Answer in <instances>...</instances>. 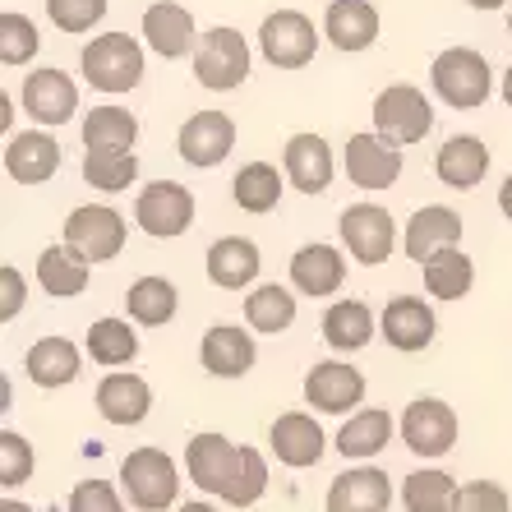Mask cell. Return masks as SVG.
<instances>
[{
  "instance_id": "obj_1",
  "label": "cell",
  "mask_w": 512,
  "mask_h": 512,
  "mask_svg": "<svg viewBox=\"0 0 512 512\" xmlns=\"http://www.w3.org/2000/svg\"><path fill=\"white\" fill-rule=\"evenodd\" d=\"M185 471L203 494H217L231 508H250L268 489V462L259 448H236L227 434H194L185 448Z\"/></svg>"
},
{
  "instance_id": "obj_2",
  "label": "cell",
  "mask_w": 512,
  "mask_h": 512,
  "mask_svg": "<svg viewBox=\"0 0 512 512\" xmlns=\"http://www.w3.org/2000/svg\"><path fill=\"white\" fill-rule=\"evenodd\" d=\"M429 79H434V93L457 111H476L485 107V97L494 93V74H489V60L471 47H448L434 56L429 65Z\"/></svg>"
},
{
  "instance_id": "obj_3",
  "label": "cell",
  "mask_w": 512,
  "mask_h": 512,
  "mask_svg": "<svg viewBox=\"0 0 512 512\" xmlns=\"http://www.w3.org/2000/svg\"><path fill=\"white\" fill-rule=\"evenodd\" d=\"M120 485H125V494H130V503L139 512H167L180 494L176 462L162 448H134L120 462Z\"/></svg>"
},
{
  "instance_id": "obj_4",
  "label": "cell",
  "mask_w": 512,
  "mask_h": 512,
  "mask_svg": "<svg viewBox=\"0 0 512 512\" xmlns=\"http://www.w3.org/2000/svg\"><path fill=\"white\" fill-rule=\"evenodd\" d=\"M79 65H84L88 84L102 88V93H130L143 79V47L125 33H107L88 42Z\"/></svg>"
},
{
  "instance_id": "obj_5",
  "label": "cell",
  "mask_w": 512,
  "mask_h": 512,
  "mask_svg": "<svg viewBox=\"0 0 512 512\" xmlns=\"http://www.w3.org/2000/svg\"><path fill=\"white\" fill-rule=\"evenodd\" d=\"M194 79L213 93H231L250 79V47L236 28H208L194 47Z\"/></svg>"
},
{
  "instance_id": "obj_6",
  "label": "cell",
  "mask_w": 512,
  "mask_h": 512,
  "mask_svg": "<svg viewBox=\"0 0 512 512\" xmlns=\"http://www.w3.org/2000/svg\"><path fill=\"white\" fill-rule=\"evenodd\" d=\"M429 130H434V107L420 88L393 84L374 97V134H383L388 143L406 148V143H420Z\"/></svg>"
},
{
  "instance_id": "obj_7",
  "label": "cell",
  "mask_w": 512,
  "mask_h": 512,
  "mask_svg": "<svg viewBox=\"0 0 512 512\" xmlns=\"http://www.w3.org/2000/svg\"><path fill=\"white\" fill-rule=\"evenodd\" d=\"M125 236H130V231H125V217H120L116 208H107V203H84V208H74V213L65 217V245H74L88 263L116 259V254L125 250Z\"/></svg>"
},
{
  "instance_id": "obj_8",
  "label": "cell",
  "mask_w": 512,
  "mask_h": 512,
  "mask_svg": "<svg viewBox=\"0 0 512 512\" xmlns=\"http://www.w3.org/2000/svg\"><path fill=\"white\" fill-rule=\"evenodd\" d=\"M134 222L153 240L185 236L194 222V194L176 180H153V185H143L139 203H134Z\"/></svg>"
},
{
  "instance_id": "obj_9",
  "label": "cell",
  "mask_w": 512,
  "mask_h": 512,
  "mask_svg": "<svg viewBox=\"0 0 512 512\" xmlns=\"http://www.w3.org/2000/svg\"><path fill=\"white\" fill-rule=\"evenodd\" d=\"M259 47H263L268 65H277V70H300V65H310L314 51H319V33H314V24L300 10H277L263 19Z\"/></svg>"
},
{
  "instance_id": "obj_10",
  "label": "cell",
  "mask_w": 512,
  "mask_h": 512,
  "mask_svg": "<svg viewBox=\"0 0 512 512\" xmlns=\"http://www.w3.org/2000/svg\"><path fill=\"white\" fill-rule=\"evenodd\" d=\"M402 443L416 457H443L453 453L457 443V411L439 397H416V402L402 411Z\"/></svg>"
},
{
  "instance_id": "obj_11",
  "label": "cell",
  "mask_w": 512,
  "mask_h": 512,
  "mask_svg": "<svg viewBox=\"0 0 512 512\" xmlns=\"http://www.w3.org/2000/svg\"><path fill=\"white\" fill-rule=\"evenodd\" d=\"M337 227H342V245L351 250L356 263L374 268V263L393 259L397 227H393V217H388V208H379V203H351Z\"/></svg>"
},
{
  "instance_id": "obj_12",
  "label": "cell",
  "mask_w": 512,
  "mask_h": 512,
  "mask_svg": "<svg viewBox=\"0 0 512 512\" xmlns=\"http://www.w3.org/2000/svg\"><path fill=\"white\" fill-rule=\"evenodd\" d=\"M346 176L360 190H388L402 176V148L383 134H351L346 139Z\"/></svg>"
},
{
  "instance_id": "obj_13",
  "label": "cell",
  "mask_w": 512,
  "mask_h": 512,
  "mask_svg": "<svg viewBox=\"0 0 512 512\" xmlns=\"http://www.w3.org/2000/svg\"><path fill=\"white\" fill-rule=\"evenodd\" d=\"M305 402L323 416H346L351 406L365 402V374L351 370L346 360H319L305 374Z\"/></svg>"
},
{
  "instance_id": "obj_14",
  "label": "cell",
  "mask_w": 512,
  "mask_h": 512,
  "mask_svg": "<svg viewBox=\"0 0 512 512\" xmlns=\"http://www.w3.org/2000/svg\"><path fill=\"white\" fill-rule=\"evenodd\" d=\"M176 148L190 167H217L236 148V120L227 111H199V116H190L180 125Z\"/></svg>"
},
{
  "instance_id": "obj_15",
  "label": "cell",
  "mask_w": 512,
  "mask_h": 512,
  "mask_svg": "<svg viewBox=\"0 0 512 512\" xmlns=\"http://www.w3.org/2000/svg\"><path fill=\"white\" fill-rule=\"evenodd\" d=\"M379 333L388 337L393 351H406V356H411V351H425V346L434 342L439 319H434V310H429L420 296H393L379 314Z\"/></svg>"
},
{
  "instance_id": "obj_16",
  "label": "cell",
  "mask_w": 512,
  "mask_h": 512,
  "mask_svg": "<svg viewBox=\"0 0 512 512\" xmlns=\"http://www.w3.org/2000/svg\"><path fill=\"white\" fill-rule=\"evenodd\" d=\"M328 512H388L393 508V485L379 466H351L328 485Z\"/></svg>"
},
{
  "instance_id": "obj_17",
  "label": "cell",
  "mask_w": 512,
  "mask_h": 512,
  "mask_svg": "<svg viewBox=\"0 0 512 512\" xmlns=\"http://www.w3.org/2000/svg\"><path fill=\"white\" fill-rule=\"evenodd\" d=\"M268 443H273L277 462L291 466V471L319 466L323 448H328V439H323L319 420L305 416V411H286V416H277V420H273V429H268Z\"/></svg>"
},
{
  "instance_id": "obj_18",
  "label": "cell",
  "mask_w": 512,
  "mask_h": 512,
  "mask_svg": "<svg viewBox=\"0 0 512 512\" xmlns=\"http://www.w3.org/2000/svg\"><path fill=\"white\" fill-rule=\"evenodd\" d=\"M24 111L37 125H65L79 111V88L60 70H33L24 79Z\"/></svg>"
},
{
  "instance_id": "obj_19",
  "label": "cell",
  "mask_w": 512,
  "mask_h": 512,
  "mask_svg": "<svg viewBox=\"0 0 512 512\" xmlns=\"http://www.w3.org/2000/svg\"><path fill=\"white\" fill-rule=\"evenodd\" d=\"M254 356H259V351H254V337L231 328V323L208 328L199 342V360L213 379H245V374L254 370Z\"/></svg>"
},
{
  "instance_id": "obj_20",
  "label": "cell",
  "mask_w": 512,
  "mask_h": 512,
  "mask_svg": "<svg viewBox=\"0 0 512 512\" xmlns=\"http://www.w3.org/2000/svg\"><path fill=\"white\" fill-rule=\"evenodd\" d=\"M457 240H462V217L453 208H443V203H425L411 222H406V259H434L439 250H453Z\"/></svg>"
},
{
  "instance_id": "obj_21",
  "label": "cell",
  "mask_w": 512,
  "mask_h": 512,
  "mask_svg": "<svg viewBox=\"0 0 512 512\" xmlns=\"http://www.w3.org/2000/svg\"><path fill=\"white\" fill-rule=\"evenodd\" d=\"M143 37H148V47H153L157 56H167V60H176V56L199 47L190 10L176 5V0H157V5L143 10Z\"/></svg>"
},
{
  "instance_id": "obj_22",
  "label": "cell",
  "mask_w": 512,
  "mask_h": 512,
  "mask_svg": "<svg viewBox=\"0 0 512 512\" xmlns=\"http://www.w3.org/2000/svg\"><path fill=\"white\" fill-rule=\"evenodd\" d=\"M5 171L19 185H42L60 171V143L42 130H24L5 143Z\"/></svg>"
},
{
  "instance_id": "obj_23",
  "label": "cell",
  "mask_w": 512,
  "mask_h": 512,
  "mask_svg": "<svg viewBox=\"0 0 512 512\" xmlns=\"http://www.w3.org/2000/svg\"><path fill=\"white\" fill-rule=\"evenodd\" d=\"M323 37L337 51H365L379 37V10L370 0H333L323 14Z\"/></svg>"
},
{
  "instance_id": "obj_24",
  "label": "cell",
  "mask_w": 512,
  "mask_h": 512,
  "mask_svg": "<svg viewBox=\"0 0 512 512\" xmlns=\"http://www.w3.org/2000/svg\"><path fill=\"white\" fill-rule=\"evenodd\" d=\"M259 268H263L259 245L245 236H222V240H213V250H208V282L222 286V291H245V286H254Z\"/></svg>"
},
{
  "instance_id": "obj_25",
  "label": "cell",
  "mask_w": 512,
  "mask_h": 512,
  "mask_svg": "<svg viewBox=\"0 0 512 512\" xmlns=\"http://www.w3.org/2000/svg\"><path fill=\"white\" fill-rule=\"evenodd\" d=\"M286 176L300 194H323L333 185V148L319 134H291L286 139Z\"/></svg>"
},
{
  "instance_id": "obj_26",
  "label": "cell",
  "mask_w": 512,
  "mask_h": 512,
  "mask_svg": "<svg viewBox=\"0 0 512 512\" xmlns=\"http://www.w3.org/2000/svg\"><path fill=\"white\" fill-rule=\"evenodd\" d=\"M148 406H153V388L139 374L116 370L97 383V411H102L107 425H139L148 416Z\"/></svg>"
},
{
  "instance_id": "obj_27",
  "label": "cell",
  "mask_w": 512,
  "mask_h": 512,
  "mask_svg": "<svg viewBox=\"0 0 512 512\" xmlns=\"http://www.w3.org/2000/svg\"><path fill=\"white\" fill-rule=\"evenodd\" d=\"M434 171L448 190H476L489 171V148L476 134H453L434 157Z\"/></svg>"
},
{
  "instance_id": "obj_28",
  "label": "cell",
  "mask_w": 512,
  "mask_h": 512,
  "mask_svg": "<svg viewBox=\"0 0 512 512\" xmlns=\"http://www.w3.org/2000/svg\"><path fill=\"white\" fill-rule=\"evenodd\" d=\"M24 370L37 388H70L84 365H79V346L70 337H42V342L28 346Z\"/></svg>"
},
{
  "instance_id": "obj_29",
  "label": "cell",
  "mask_w": 512,
  "mask_h": 512,
  "mask_svg": "<svg viewBox=\"0 0 512 512\" xmlns=\"http://www.w3.org/2000/svg\"><path fill=\"white\" fill-rule=\"evenodd\" d=\"M291 282H296L300 296H333L346 282V259L333 245H305L291 259Z\"/></svg>"
},
{
  "instance_id": "obj_30",
  "label": "cell",
  "mask_w": 512,
  "mask_h": 512,
  "mask_svg": "<svg viewBox=\"0 0 512 512\" xmlns=\"http://www.w3.org/2000/svg\"><path fill=\"white\" fill-rule=\"evenodd\" d=\"M393 439V416L379 411V406H365V411H351V420L337 434V453L351 457V462H370L388 448Z\"/></svg>"
},
{
  "instance_id": "obj_31",
  "label": "cell",
  "mask_w": 512,
  "mask_h": 512,
  "mask_svg": "<svg viewBox=\"0 0 512 512\" xmlns=\"http://www.w3.org/2000/svg\"><path fill=\"white\" fill-rule=\"evenodd\" d=\"M374 314L365 300H337L328 305L323 314V342L333 346V351H365L374 342Z\"/></svg>"
},
{
  "instance_id": "obj_32",
  "label": "cell",
  "mask_w": 512,
  "mask_h": 512,
  "mask_svg": "<svg viewBox=\"0 0 512 512\" xmlns=\"http://www.w3.org/2000/svg\"><path fill=\"white\" fill-rule=\"evenodd\" d=\"M37 282L56 300H74L88 286V259L74 245H47L37 259Z\"/></svg>"
},
{
  "instance_id": "obj_33",
  "label": "cell",
  "mask_w": 512,
  "mask_h": 512,
  "mask_svg": "<svg viewBox=\"0 0 512 512\" xmlns=\"http://www.w3.org/2000/svg\"><path fill=\"white\" fill-rule=\"evenodd\" d=\"M425 268V286H429V296H439V300H462L471 296V286H476V263H471V254L466 250H439L434 259L420 263Z\"/></svg>"
},
{
  "instance_id": "obj_34",
  "label": "cell",
  "mask_w": 512,
  "mask_h": 512,
  "mask_svg": "<svg viewBox=\"0 0 512 512\" xmlns=\"http://www.w3.org/2000/svg\"><path fill=\"white\" fill-rule=\"evenodd\" d=\"M245 319H250L254 333H268V337L286 333V328L296 323V296L277 282L254 286L250 296H245Z\"/></svg>"
},
{
  "instance_id": "obj_35",
  "label": "cell",
  "mask_w": 512,
  "mask_h": 512,
  "mask_svg": "<svg viewBox=\"0 0 512 512\" xmlns=\"http://www.w3.org/2000/svg\"><path fill=\"white\" fill-rule=\"evenodd\" d=\"M176 286L167 277H139V282L125 291V310H130L134 323L143 328H162V323L176 319Z\"/></svg>"
},
{
  "instance_id": "obj_36",
  "label": "cell",
  "mask_w": 512,
  "mask_h": 512,
  "mask_svg": "<svg viewBox=\"0 0 512 512\" xmlns=\"http://www.w3.org/2000/svg\"><path fill=\"white\" fill-rule=\"evenodd\" d=\"M457 480L439 466H425V471H411L402 485V503L406 512H453L457 503Z\"/></svg>"
},
{
  "instance_id": "obj_37",
  "label": "cell",
  "mask_w": 512,
  "mask_h": 512,
  "mask_svg": "<svg viewBox=\"0 0 512 512\" xmlns=\"http://www.w3.org/2000/svg\"><path fill=\"white\" fill-rule=\"evenodd\" d=\"M139 139V120L120 107H93L84 116V143L88 148H111V153H130Z\"/></svg>"
},
{
  "instance_id": "obj_38",
  "label": "cell",
  "mask_w": 512,
  "mask_h": 512,
  "mask_svg": "<svg viewBox=\"0 0 512 512\" xmlns=\"http://www.w3.org/2000/svg\"><path fill=\"white\" fill-rule=\"evenodd\" d=\"M88 356H93L97 365H107V370L130 365V360L139 356V337H134L130 319H97L93 328H88Z\"/></svg>"
},
{
  "instance_id": "obj_39",
  "label": "cell",
  "mask_w": 512,
  "mask_h": 512,
  "mask_svg": "<svg viewBox=\"0 0 512 512\" xmlns=\"http://www.w3.org/2000/svg\"><path fill=\"white\" fill-rule=\"evenodd\" d=\"M236 185V203L245 208V213H273L277 199H282V176H277V167H268V162H250V167H240V176L231 180Z\"/></svg>"
},
{
  "instance_id": "obj_40",
  "label": "cell",
  "mask_w": 512,
  "mask_h": 512,
  "mask_svg": "<svg viewBox=\"0 0 512 512\" xmlns=\"http://www.w3.org/2000/svg\"><path fill=\"white\" fill-rule=\"evenodd\" d=\"M139 176V157L134 153H111V148H88L84 153V180L107 194L130 190Z\"/></svg>"
},
{
  "instance_id": "obj_41",
  "label": "cell",
  "mask_w": 512,
  "mask_h": 512,
  "mask_svg": "<svg viewBox=\"0 0 512 512\" xmlns=\"http://www.w3.org/2000/svg\"><path fill=\"white\" fill-rule=\"evenodd\" d=\"M33 56H37V28H33V19L5 10V14H0V60H5V65H28Z\"/></svg>"
},
{
  "instance_id": "obj_42",
  "label": "cell",
  "mask_w": 512,
  "mask_h": 512,
  "mask_svg": "<svg viewBox=\"0 0 512 512\" xmlns=\"http://www.w3.org/2000/svg\"><path fill=\"white\" fill-rule=\"evenodd\" d=\"M33 480V443L24 439V434H14V429H5L0 434V485L5 489H19Z\"/></svg>"
},
{
  "instance_id": "obj_43",
  "label": "cell",
  "mask_w": 512,
  "mask_h": 512,
  "mask_svg": "<svg viewBox=\"0 0 512 512\" xmlns=\"http://www.w3.org/2000/svg\"><path fill=\"white\" fill-rule=\"evenodd\" d=\"M47 14L60 33H88L107 14V0H47Z\"/></svg>"
},
{
  "instance_id": "obj_44",
  "label": "cell",
  "mask_w": 512,
  "mask_h": 512,
  "mask_svg": "<svg viewBox=\"0 0 512 512\" xmlns=\"http://www.w3.org/2000/svg\"><path fill=\"white\" fill-rule=\"evenodd\" d=\"M453 512H512V499H508V489L494 485V480H466L457 489Z\"/></svg>"
},
{
  "instance_id": "obj_45",
  "label": "cell",
  "mask_w": 512,
  "mask_h": 512,
  "mask_svg": "<svg viewBox=\"0 0 512 512\" xmlns=\"http://www.w3.org/2000/svg\"><path fill=\"white\" fill-rule=\"evenodd\" d=\"M70 512H125V503L107 480H79L70 494Z\"/></svg>"
},
{
  "instance_id": "obj_46",
  "label": "cell",
  "mask_w": 512,
  "mask_h": 512,
  "mask_svg": "<svg viewBox=\"0 0 512 512\" xmlns=\"http://www.w3.org/2000/svg\"><path fill=\"white\" fill-rule=\"evenodd\" d=\"M0 291H5V300H0V319H14V314L24 310V277L14 273V268H0Z\"/></svg>"
},
{
  "instance_id": "obj_47",
  "label": "cell",
  "mask_w": 512,
  "mask_h": 512,
  "mask_svg": "<svg viewBox=\"0 0 512 512\" xmlns=\"http://www.w3.org/2000/svg\"><path fill=\"white\" fill-rule=\"evenodd\" d=\"M499 208H503V217L512 222V176L503 180V190H499Z\"/></svg>"
},
{
  "instance_id": "obj_48",
  "label": "cell",
  "mask_w": 512,
  "mask_h": 512,
  "mask_svg": "<svg viewBox=\"0 0 512 512\" xmlns=\"http://www.w3.org/2000/svg\"><path fill=\"white\" fill-rule=\"evenodd\" d=\"M0 512H33V508H28V503H19V499H5V503H0Z\"/></svg>"
},
{
  "instance_id": "obj_49",
  "label": "cell",
  "mask_w": 512,
  "mask_h": 512,
  "mask_svg": "<svg viewBox=\"0 0 512 512\" xmlns=\"http://www.w3.org/2000/svg\"><path fill=\"white\" fill-rule=\"evenodd\" d=\"M180 512H217V508H213V503H203V499H199V503H185Z\"/></svg>"
},
{
  "instance_id": "obj_50",
  "label": "cell",
  "mask_w": 512,
  "mask_h": 512,
  "mask_svg": "<svg viewBox=\"0 0 512 512\" xmlns=\"http://www.w3.org/2000/svg\"><path fill=\"white\" fill-rule=\"evenodd\" d=\"M466 5H476V10H499L503 0H466Z\"/></svg>"
},
{
  "instance_id": "obj_51",
  "label": "cell",
  "mask_w": 512,
  "mask_h": 512,
  "mask_svg": "<svg viewBox=\"0 0 512 512\" xmlns=\"http://www.w3.org/2000/svg\"><path fill=\"white\" fill-rule=\"evenodd\" d=\"M503 102H508V107H512V70L503 74Z\"/></svg>"
},
{
  "instance_id": "obj_52",
  "label": "cell",
  "mask_w": 512,
  "mask_h": 512,
  "mask_svg": "<svg viewBox=\"0 0 512 512\" xmlns=\"http://www.w3.org/2000/svg\"><path fill=\"white\" fill-rule=\"evenodd\" d=\"M508 28H512V14H508Z\"/></svg>"
}]
</instances>
